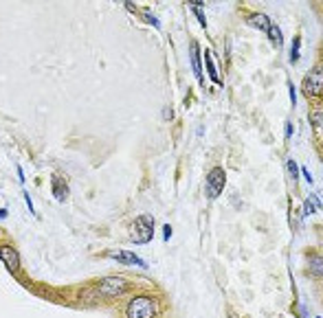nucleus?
<instances>
[{
    "label": "nucleus",
    "mask_w": 323,
    "mask_h": 318,
    "mask_svg": "<svg viewBox=\"0 0 323 318\" xmlns=\"http://www.w3.org/2000/svg\"><path fill=\"white\" fill-rule=\"evenodd\" d=\"M158 301L154 296H134L128 303L125 309V318H156L158 314Z\"/></svg>",
    "instance_id": "nucleus-1"
},
{
    "label": "nucleus",
    "mask_w": 323,
    "mask_h": 318,
    "mask_svg": "<svg viewBox=\"0 0 323 318\" xmlns=\"http://www.w3.org/2000/svg\"><path fill=\"white\" fill-rule=\"evenodd\" d=\"M154 235V220L150 215H141L136 217V222L132 224V230H130V240L134 244H148Z\"/></svg>",
    "instance_id": "nucleus-2"
},
{
    "label": "nucleus",
    "mask_w": 323,
    "mask_h": 318,
    "mask_svg": "<svg viewBox=\"0 0 323 318\" xmlns=\"http://www.w3.org/2000/svg\"><path fill=\"white\" fill-rule=\"evenodd\" d=\"M128 288H130V283L125 279H121V276H108V279L97 283V290H99L101 296H119V294H123Z\"/></svg>",
    "instance_id": "nucleus-3"
},
{
    "label": "nucleus",
    "mask_w": 323,
    "mask_h": 318,
    "mask_svg": "<svg viewBox=\"0 0 323 318\" xmlns=\"http://www.w3.org/2000/svg\"><path fill=\"white\" fill-rule=\"evenodd\" d=\"M321 90H323V70L321 66H316L303 79V92H306V97L314 99V97H321Z\"/></svg>",
    "instance_id": "nucleus-4"
},
{
    "label": "nucleus",
    "mask_w": 323,
    "mask_h": 318,
    "mask_svg": "<svg viewBox=\"0 0 323 318\" xmlns=\"http://www.w3.org/2000/svg\"><path fill=\"white\" fill-rule=\"evenodd\" d=\"M224 184H227V174L220 167H213L207 176V195L209 197H218L222 193Z\"/></svg>",
    "instance_id": "nucleus-5"
},
{
    "label": "nucleus",
    "mask_w": 323,
    "mask_h": 318,
    "mask_svg": "<svg viewBox=\"0 0 323 318\" xmlns=\"http://www.w3.org/2000/svg\"><path fill=\"white\" fill-rule=\"evenodd\" d=\"M0 259H3V263L7 266V270L9 272H18V268H20V255H18V250L13 248V246H0Z\"/></svg>",
    "instance_id": "nucleus-6"
},
{
    "label": "nucleus",
    "mask_w": 323,
    "mask_h": 318,
    "mask_svg": "<svg viewBox=\"0 0 323 318\" xmlns=\"http://www.w3.org/2000/svg\"><path fill=\"white\" fill-rule=\"evenodd\" d=\"M108 257L119 261V263H128V266H136V268H148V263H145L141 257H136L134 253H125V250H121V253H108Z\"/></svg>",
    "instance_id": "nucleus-7"
},
{
    "label": "nucleus",
    "mask_w": 323,
    "mask_h": 318,
    "mask_svg": "<svg viewBox=\"0 0 323 318\" xmlns=\"http://www.w3.org/2000/svg\"><path fill=\"white\" fill-rule=\"evenodd\" d=\"M189 55H191V66H194V72L198 79H202V64H200V46L198 42L189 44Z\"/></svg>",
    "instance_id": "nucleus-8"
},
{
    "label": "nucleus",
    "mask_w": 323,
    "mask_h": 318,
    "mask_svg": "<svg viewBox=\"0 0 323 318\" xmlns=\"http://www.w3.org/2000/svg\"><path fill=\"white\" fill-rule=\"evenodd\" d=\"M246 22H248L250 26H255V29H260V31H268V26L273 24L266 13H253V16H248Z\"/></svg>",
    "instance_id": "nucleus-9"
},
{
    "label": "nucleus",
    "mask_w": 323,
    "mask_h": 318,
    "mask_svg": "<svg viewBox=\"0 0 323 318\" xmlns=\"http://www.w3.org/2000/svg\"><path fill=\"white\" fill-rule=\"evenodd\" d=\"M53 195H55L59 202H64L66 195H68V184H66L59 176L53 178Z\"/></svg>",
    "instance_id": "nucleus-10"
},
{
    "label": "nucleus",
    "mask_w": 323,
    "mask_h": 318,
    "mask_svg": "<svg viewBox=\"0 0 323 318\" xmlns=\"http://www.w3.org/2000/svg\"><path fill=\"white\" fill-rule=\"evenodd\" d=\"M204 64H207V72H209L211 82L220 86V84H222V79H220V75H218V68H216V64H213V57H211V51L204 53Z\"/></svg>",
    "instance_id": "nucleus-11"
},
{
    "label": "nucleus",
    "mask_w": 323,
    "mask_h": 318,
    "mask_svg": "<svg viewBox=\"0 0 323 318\" xmlns=\"http://www.w3.org/2000/svg\"><path fill=\"white\" fill-rule=\"evenodd\" d=\"M268 37H270V42H273L275 46H279L281 42H283V37H281V31H279V26H277V24H270L268 26Z\"/></svg>",
    "instance_id": "nucleus-12"
},
{
    "label": "nucleus",
    "mask_w": 323,
    "mask_h": 318,
    "mask_svg": "<svg viewBox=\"0 0 323 318\" xmlns=\"http://www.w3.org/2000/svg\"><path fill=\"white\" fill-rule=\"evenodd\" d=\"M310 123H312L314 130H321V125H323V112H321V108H314L312 112H310Z\"/></svg>",
    "instance_id": "nucleus-13"
},
{
    "label": "nucleus",
    "mask_w": 323,
    "mask_h": 318,
    "mask_svg": "<svg viewBox=\"0 0 323 318\" xmlns=\"http://www.w3.org/2000/svg\"><path fill=\"white\" fill-rule=\"evenodd\" d=\"M321 255H314L312 259H310V270H312L314 276H321Z\"/></svg>",
    "instance_id": "nucleus-14"
},
{
    "label": "nucleus",
    "mask_w": 323,
    "mask_h": 318,
    "mask_svg": "<svg viewBox=\"0 0 323 318\" xmlns=\"http://www.w3.org/2000/svg\"><path fill=\"white\" fill-rule=\"evenodd\" d=\"M299 42H301V37H295L293 39V51H290V62H297L299 59Z\"/></svg>",
    "instance_id": "nucleus-15"
},
{
    "label": "nucleus",
    "mask_w": 323,
    "mask_h": 318,
    "mask_svg": "<svg viewBox=\"0 0 323 318\" xmlns=\"http://www.w3.org/2000/svg\"><path fill=\"white\" fill-rule=\"evenodd\" d=\"M288 171H290V176H293L295 180L299 178V169H297V163H295V161H290V158H288Z\"/></svg>",
    "instance_id": "nucleus-16"
},
{
    "label": "nucleus",
    "mask_w": 323,
    "mask_h": 318,
    "mask_svg": "<svg viewBox=\"0 0 323 318\" xmlns=\"http://www.w3.org/2000/svg\"><path fill=\"white\" fill-rule=\"evenodd\" d=\"M308 200H310V204H312V207H314V211H321V197H319V195H316V193H312V195L308 197Z\"/></svg>",
    "instance_id": "nucleus-17"
},
{
    "label": "nucleus",
    "mask_w": 323,
    "mask_h": 318,
    "mask_svg": "<svg viewBox=\"0 0 323 318\" xmlns=\"http://www.w3.org/2000/svg\"><path fill=\"white\" fill-rule=\"evenodd\" d=\"M143 16H145V18H148V22H150V24H154V26H156V29H161V22H158V20H156L154 16H152V13H150V11H143Z\"/></svg>",
    "instance_id": "nucleus-18"
},
{
    "label": "nucleus",
    "mask_w": 323,
    "mask_h": 318,
    "mask_svg": "<svg viewBox=\"0 0 323 318\" xmlns=\"http://www.w3.org/2000/svg\"><path fill=\"white\" fill-rule=\"evenodd\" d=\"M288 90H290V103H297V90H295V86L293 84H288Z\"/></svg>",
    "instance_id": "nucleus-19"
},
{
    "label": "nucleus",
    "mask_w": 323,
    "mask_h": 318,
    "mask_svg": "<svg viewBox=\"0 0 323 318\" xmlns=\"http://www.w3.org/2000/svg\"><path fill=\"white\" fill-rule=\"evenodd\" d=\"M303 211H306V215H312V213H316L314 211V207L310 204V200H306V204H303Z\"/></svg>",
    "instance_id": "nucleus-20"
},
{
    "label": "nucleus",
    "mask_w": 323,
    "mask_h": 318,
    "mask_svg": "<svg viewBox=\"0 0 323 318\" xmlns=\"http://www.w3.org/2000/svg\"><path fill=\"white\" fill-rule=\"evenodd\" d=\"M163 235H165V240H169V237H171V226H169V224H165V226H163Z\"/></svg>",
    "instance_id": "nucleus-21"
},
{
    "label": "nucleus",
    "mask_w": 323,
    "mask_h": 318,
    "mask_svg": "<svg viewBox=\"0 0 323 318\" xmlns=\"http://www.w3.org/2000/svg\"><path fill=\"white\" fill-rule=\"evenodd\" d=\"M303 176H306V180H308V182H314V178L310 176V171H308L306 167H303Z\"/></svg>",
    "instance_id": "nucleus-22"
},
{
    "label": "nucleus",
    "mask_w": 323,
    "mask_h": 318,
    "mask_svg": "<svg viewBox=\"0 0 323 318\" xmlns=\"http://www.w3.org/2000/svg\"><path fill=\"white\" fill-rule=\"evenodd\" d=\"M125 9H128V11H136V7L132 5V3H125Z\"/></svg>",
    "instance_id": "nucleus-23"
},
{
    "label": "nucleus",
    "mask_w": 323,
    "mask_h": 318,
    "mask_svg": "<svg viewBox=\"0 0 323 318\" xmlns=\"http://www.w3.org/2000/svg\"><path fill=\"white\" fill-rule=\"evenodd\" d=\"M7 217V209H0V220H5Z\"/></svg>",
    "instance_id": "nucleus-24"
},
{
    "label": "nucleus",
    "mask_w": 323,
    "mask_h": 318,
    "mask_svg": "<svg viewBox=\"0 0 323 318\" xmlns=\"http://www.w3.org/2000/svg\"><path fill=\"white\" fill-rule=\"evenodd\" d=\"M229 318H235V316H229Z\"/></svg>",
    "instance_id": "nucleus-25"
},
{
    "label": "nucleus",
    "mask_w": 323,
    "mask_h": 318,
    "mask_svg": "<svg viewBox=\"0 0 323 318\" xmlns=\"http://www.w3.org/2000/svg\"><path fill=\"white\" fill-rule=\"evenodd\" d=\"M316 318H321V316H316Z\"/></svg>",
    "instance_id": "nucleus-26"
}]
</instances>
